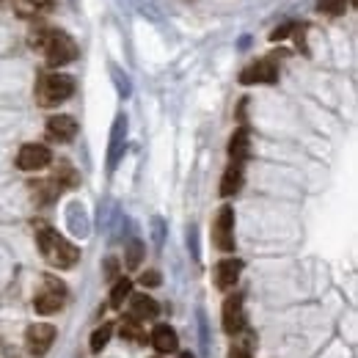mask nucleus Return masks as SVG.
<instances>
[{
	"label": "nucleus",
	"instance_id": "19",
	"mask_svg": "<svg viewBox=\"0 0 358 358\" xmlns=\"http://www.w3.org/2000/svg\"><path fill=\"white\" fill-rule=\"evenodd\" d=\"M52 182H55L58 187H61V185H64V187H75V185H78V174H75V169H72L66 160H61V163L55 166Z\"/></svg>",
	"mask_w": 358,
	"mask_h": 358
},
{
	"label": "nucleus",
	"instance_id": "20",
	"mask_svg": "<svg viewBox=\"0 0 358 358\" xmlns=\"http://www.w3.org/2000/svg\"><path fill=\"white\" fill-rule=\"evenodd\" d=\"M130 292H133V281L130 278H119L116 287H113V292H110V306L113 309H122V303L130 298Z\"/></svg>",
	"mask_w": 358,
	"mask_h": 358
},
{
	"label": "nucleus",
	"instance_id": "28",
	"mask_svg": "<svg viewBox=\"0 0 358 358\" xmlns=\"http://www.w3.org/2000/svg\"><path fill=\"white\" fill-rule=\"evenodd\" d=\"M179 358H196V356H190V353H182Z\"/></svg>",
	"mask_w": 358,
	"mask_h": 358
},
{
	"label": "nucleus",
	"instance_id": "5",
	"mask_svg": "<svg viewBox=\"0 0 358 358\" xmlns=\"http://www.w3.org/2000/svg\"><path fill=\"white\" fill-rule=\"evenodd\" d=\"M213 243L218 251L231 254L234 251V210L224 204L215 215V224H213Z\"/></svg>",
	"mask_w": 358,
	"mask_h": 358
},
{
	"label": "nucleus",
	"instance_id": "2",
	"mask_svg": "<svg viewBox=\"0 0 358 358\" xmlns=\"http://www.w3.org/2000/svg\"><path fill=\"white\" fill-rule=\"evenodd\" d=\"M36 243H39L42 257H45L52 268L58 270L75 268L78 259H80V251L69 240H64L55 229H50L47 224H36Z\"/></svg>",
	"mask_w": 358,
	"mask_h": 358
},
{
	"label": "nucleus",
	"instance_id": "29",
	"mask_svg": "<svg viewBox=\"0 0 358 358\" xmlns=\"http://www.w3.org/2000/svg\"><path fill=\"white\" fill-rule=\"evenodd\" d=\"M157 358H160V356H157Z\"/></svg>",
	"mask_w": 358,
	"mask_h": 358
},
{
	"label": "nucleus",
	"instance_id": "23",
	"mask_svg": "<svg viewBox=\"0 0 358 358\" xmlns=\"http://www.w3.org/2000/svg\"><path fill=\"white\" fill-rule=\"evenodd\" d=\"M345 8H348V0H320V11H325V14H345Z\"/></svg>",
	"mask_w": 358,
	"mask_h": 358
},
{
	"label": "nucleus",
	"instance_id": "16",
	"mask_svg": "<svg viewBox=\"0 0 358 358\" xmlns=\"http://www.w3.org/2000/svg\"><path fill=\"white\" fill-rule=\"evenodd\" d=\"M229 155H231V163H243L248 157V130L240 127L237 133L231 135L229 141Z\"/></svg>",
	"mask_w": 358,
	"mask_h": 358
},
{
	"label": "nucleus",
	"instance_id": "21",
	"mask_svg": "<svg viewBox=\"0 0 358 358\" xmlns=\"http://www.w3.org/2000/svg\"><path fill=\"white\" fill-rule=\"evenodd\" d=\"M110 334H113V322H102V328H96L94 336H91V353H102V348L108 345Z\"/></svg>",
	"mask_w": 358,
	"mask_h": 358
},
{
	"label": "nucleus",
	"instance_id": "4",
	"mask_svg": "<svg viewBox=\"0 0 358 358\" xmlns=\"http://www.w3.org/2000/svg\"><path fill=\"white\" fill-rule=\"evenodd\" d=\"M66 301V287L52 278V275H45V287L34 295V309L36 314H55Z\"/></svg>",
	"mask_w": 358,
	"mask_h": 358
},
{
	"label": "nucleus",
	"instance_id": "11",
	"mask_svg": "<svg viewBox=\"0 0 358 358\" xmlns=\"http://www.w3.org/2000/svg\"><path fill=\"white\" fill-rule=\"evenodd\" d=\"M160 314V306L155 298L149 295H133L130 298V320L135 322H146V320H155Z\"/></svg>",
	"mask_w": 358,
	"mask_h": 358
},
{
	"label": "nucleus",
	"instance_id": "22",
	"mask_svg": "<svg viewBox=\"0 0 358 358\" xmlns=\"http://www.w3.org/2000/svg\"><path fill=\"white\" fill-rule=\"evenodd\" d=\"M251 356H254V334H245L243 339H237L231 345L229 358H251Z\"/></svg>",
	"mask_w": 358,
	"mask_h": 358
},
{
	"label": "nucleus",
	"instance_id": "12",
	"mask_svg": "<svg viewBox=\"0 0 358 358\" xmlns=\"http://www.w3.org/2000/svg\"><path fill=\"white\" fill-rule=\"evenodd\" d=\"M240 273H243V262L240 259H224V262H218L215 265V287L218 289H231L237 284Z\"/></svg>",
	"mask_w": 358,
	"mask_h": 358
},
{
	"label": "nucleus",
	"instance_id": "8",
	"mask_svg": "<svg viewBox=\"0 0 358 358\" xmlns=\"http://www.w3.org/2000/svg\"><path fill=\"white\" fill-rule=\"evenodd\" d=\"M275 80H278V66L270 58H262V61L245 66L243 75H240V83L243 86H251V83H275Z\"/></svg>",
	"mask_w": 358,
	"mask_h": 358
},
{
	"label": "nucleus",
	"instance_id": "24",
	"mask_svg": "<svg viewBox=\"0 0 358 358\" xmlns=\"http://www.w3.org/2000/svg\"><path fill=\"white\" fill-rule=\"evenodd\" d=\"M141 257H143V245L141 243H130V248H127V268H138Z\"/></svg>",
	"mask_w": 358,
	"mask_h": 358
},
{
	"label": "nucleus",
	"instance_id": "15",
	"mask_svg": "<svg viewBox=\"0 0 358 358\" xmlns=\"http://www.w3.org/2000/svg\"><path fill=\"white\" fill-rule=\"evenodd\" d=\"M240 187H243V163H231V166L226 169L224 179H221V196L229 199V196H234Z\"/></svg>",
	"mask_w": 358,
	"mask_h": 358
},
{
	"label": "nucleus",
	"instance_id": "14",
	"mask_svg": "<svg viewBox=\"0 0 358 358\" xmlns=\"http://www.w3.org/2000/svg\"><path fill=\"white\" fill-rule=\"evenodd\" d=\"M52 3H55V0H14V11H17L22 20H34V17L50 11Z\"/></svg>",
	"mask_w": 358,
	"mask_h": 358
},
{
	"label": "nucleus",
	"instance_id": "18",
	"mask_svg": "<svg viewBox=\"0 0 358 358\" xmlns=\"http://www.w3.org/2000/svg\"><path fill=\"white\" fill-rule=\"evenodd\" d=\"M119 334H122V339H130L135 345H143L146 342V331L141 328V322H135V320H122V325H119Z\"/></svg>",
	"mask_w": 358,
	"mask_h": 358
},
{
	"label": "nucleus",
	"instance_id": "25",
	"mask_svg": "<svg viewBox=\"0 0 358 358\" xmlns=\"http://www.w3.org/2000/svg\"><path fill=\"white\" fill-rule=\"evenodd\" d=\"M141 284H143V287H157V284H160V273H157V270H146V273L141 275Z\"/></svg>",
	"mask_w": 358,
	"mask_h": 358
},
{
	"label": "nucleus",
	"instance_id": "27",
	"mask_svg": "<svg viewBox=\"0 0 358 358\" xmlns=\"http://www.w3.org/2000/svg\"><path fill=\"white\" fill-rule=\"evenodd\" d=\"M108 275H110V278H113V275H116V262H113V259H110V262H108Z\"/></svg>",
	"mask_w": 358,
	"mask_h": 358
},
{
	"label": "nucleus",
	"instance_id": "26",
	"mask_svg": "<svg viewBox=\"0 0 358 358\" xmlns=\"http://www.w3.org/2000/svg\"><path fill=\"white\" fill-rule=\"evenodd\" d=\"M289 31H292V25H281V28H275V31L270 34V42H281V39H287Z\"/></svg>",
	"mask_w": 358,
	"mask_h": 358
},
{
	"label": "nucleus",
	"instance_id": "3",
	"mask_svg": "<svg viewBox=\"0 0 358 358\" xmlns=\"http://www.w3.org/2000/svg\"><path fill=\"white\" fill-rule=\"evenodd\" d=\"M75 94V80L69 75H61V72H45L39 75L36 80V102L42 108H52V105H61L64 99H69Z\"/></svg>",
	"mask_w": 358,
	"mask_h": 358
},
{
	"label": "nucleus",
	"instance_id": "1",
	"mask_svg": "<svg viewBox=\"0 0 358 358\" xmlns=\"http://www.w3.org/2000/svg\"><path fill=\"white\" fill-rule=\"evenodd\" d=\"M28 45L34 50H42L50 66H64V64H72L78 58V45L72 42L69 34H64L58 28H36V31H31Z\"/></svg>",
	"mask_w": 358,
	"mask_h": 358
},
{
	"label": "nucleus",
	"instance_id": "7",
	"mask_svg": "<svg viewBox=\"0 0 358 358\" xmlns=\"http://www.w3.org/2000/svg\"><path fill=\"white\" fill-rule=\"evenodd\" d=\"M52 163V155L45 143H25L17 155V169L22 171H42Z\"/></svg>",
	"mask_w": 358,
	"mask_h": 358
},
{
	"label": "nucleus",
	"instance_id": "9",
	"mask_svg": "<svg viewBox=\"0 0 358 358\" xmlns=\"http://www.w3.org/2000/svg\"><path fill=\"white\" fill-rule=\"evenodd\" d=\"M245 325V312H243V298L240 295H229L224 301V331L229 336L240 334Z\"/></svg>",
	"mask_w": 358,
	"mask_h": 358
},
{
	"label": "nucleus",
	"instance_id": "10",
	"mask_svg": "<svg viewBox=\"0 0 358 358\" xmlns=\"http://www.w3.org/2000/svg\"><path fill=\"white\" fill-rule=\"evenodd\" d=\"M75 135H78V122H75L72 116H50V119H47V138H50V141L66 143V141H72Z\"/></svg>",
	"mask_w": 358,
	"mask_h": 358
},
{
	"label": "nucleus",
	"instance_id": "17",
	"mask_svg": "<svg viewBox=\"0 0 358 358\" xmlns=\"http://www.w3.org/2000/svg\"><path fill=\"white\" fill-rule=\"evenodd\" d=\"M124 135H127V119L119 116L116 119V127H113V138H110V169L116 166V160H119V155L124 149Z\"/></svg>",
	"mask_w": 358,
	"mask_h": 358
},
{
	"label": "nucleus",
	"instance_id": "6",
	"mask_svg": "<svg viewBox=\"0 0 358 358\" xmlns=\"http://www.w3.org/2000/svg\"><path fill=\"white\" fill-rule=\"evenodd\" d=\"M55 342V328L47 325V322H34L28 331H25V348L34 358L47 356V350L52 348Z\"/></svg>",
	"mask_w": 358,
	"mask_h": 358
},
{
	"label": "nucleus",
	"instance_id": "13",
	"mask_svg": "<svg viewBox=\"0 0 358 358\" xmlns=\"http://www.w3.org/2000/svg\"><path fill=\"white\" fill-rule=\"evenodd\" d=\"M152 345L157 348V353H174L179 348V339H177V331L171 325H157L152 331Z\"/></svg>",
	"mask_w": 358,
	"mask_h": 358
}]
</instances>
